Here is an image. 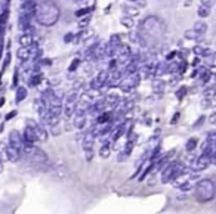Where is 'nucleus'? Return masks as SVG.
Listing matches in <instances>:
<instances>
[{"label":"nucleus","mask_w":216,"mask_h":214,"mask_svg":"<svg viewBox=\"0 0 216 214\" xmlns=\"http://www.w3.org/2000/svg\"><path fill=\"white\" fill-rule=\"evenodd\" d=\"M83 148H84V154H86V160L90 161L93 158V143H95V136L93 133H86L82 139Z\"/></svg>","instance_id":"1"},{"label":"nucleus","mask_w":216,"mask_h":214,"mask_svg":"<svg viewBox=\"0 0 216 214\" xmlns=\"http://www.w3.org/2000/svg\"><path fill=\"white\" fill-rule=\"evenodd\" d=\"M22 139H24V143H28V145H31V143H34L36 140H39L37 133H36V130H34L31 126L25 127V130H24V133H22Z\"/></svg>","instance_id":"2"},{"label":"nucleus","mask_w":216,"mask_h":214,"mask_svg":"<svg viewBox=\"0 0 216 214\" xmlns=\"http://www.w3.org/2000/svg\"><path fill=\"white\" fill-rule=\"evenodd\" d=\"M27 124H28V126H31V127L34 128V130H36L39 140H46V139H47V132H46V128L43 127L41 124H39V123H34V121H31V120H28V121H27Z\"/></svg>","instance_id":"3"},{"label":"nucleus","mask_w":216,"mask_h":214,"mask_svg":"<svg viewBox=\"0 0 216 214\" xmlns=\"http://www.w3.org/2000/svg\"><path fill=\"white\" fill-rule=\"evenodd\" d=\"M6 154H7V160H11V162H16L21 157V149L9 143V146L6 148Z\"/></svg>","instance_id":"4"},{"label":"nucleus","mask_w":216,"mask_h":214,"mask_svg":"<svg viewBox=\"0 0 216 214\" xmlns=\"http://www.w3.org/2000/svg\"><path fill=\"white\" fill-rule=\"evenodd\" d=\"M22 142H24V139L21 138V134L16 130H12L11 134H9V143L13 145V146H16V148L22 149Z\"/></svg>","instance_id":"5"},{"label":"nucleus","mask_w":216,"mask_h":214,"mask_svg":"<svg viewBox=\"0 0 216 214\" xmlns=\"http://www.w3.org/2000/svg\"><path fill=\"white\" fill-rule=\"evenodd\" d=\"M209 160H210V157H207V155H201L200 158H198L195 162H194V165H193V168L195 170V171H200V170H204L207 165H209Z\"/></svg>","instance_id":"6"},{"label":"nucleus","mask_w":216,"mask_h":214,"mask_svg":"<svg viewBox=\"0 0 216 214\" xmlns=\"http://www.w3.org/2000/svg\"><path fill=\"white\" fill-rule=\"evenodd\" d=\"M30 18L31 16L27 15V13H21L19 15V22H18V27L21 31H27L28 27H30Z\"/></svg>","instance_id":"7"},{"label":"nucleus","mask_w":216,"mask_h":214,"mask_svg":"<svg viewBox=\"0 0 216 214\" xmlns=\"http://www.w3.org/2000/svg\"><path fill=\"white\" fill-rule=\"evenodd\" d=\"M34 7H36L34 0H27V2H22V5H21L22 13H27V15H30V16H31V13L34 12Z\"/></svg>","instance_id":"8"},{"label":"nucleus","mask_w":216,"mask_h":214,"mask_svg":"<svg viewBox=\"0 0 216 214\" xmlns=\"http://www.w3.org/2000/svg\"><path fill=\"white\" fill-rule=\"evenodd\" d=\"M30 56H31V52H30L28 47H25V46L19 47V50H18V59H19V61L25 62V61H28V59H30Z\"/></svg>","instance_id":"9"},{"label":"nucleus","mask_w":216,"mask_h":214,"mask_svg":"<svg viewBox=\"0 0 216 214\" xmlns=\"http://www.w3.org/2000/svg\"><path fill=\"white\" fill-rule=\"evenodd\" d=\"M27 98V89L22 87V86H19L18 89H16V96H15V100L16 104H21V102Z\"/></svg>","instance_id":"10"},{"label":"nucleus","mask_w":216,"mask_h":214,"mask_svg":"<svg viewBox=\"0 0 216 214\" xmlns=\"http://www.w3.org/2000/svg\"><path fill=\"white\" fill-rule=\"evenodd\" d=\"M194 53L197 55V56H210L213 52H212V50L210 49H206V47H203V46H195L194 47Z\"/></svg>","instance_id":"11"},{"label":"nucleus","mask_w":216,"mask_h":214,"mask_svg":"<svg viewBox=\"0 0 216 214\" xmlns=\"http://www.w3.org/2000/svg\"><path fill=\"white\" fill-rule=\"evenodd\" d=\"M84 124H86V115H84V112H79V115H76V118H74V126L77 128H83Z\"/></svg>","instance_id":"12"},{"label":"nucleus","mask_w":216,"mask_h":214,"mask_svg":"<svg viewBox=\"0 0 216 214\" xmlns=\"http://www.w3.org/2000/svg\"><path fill=\"white\" fill-rule=\"evenodd\" d=\"M122 78V72L120 71H113V74H111L110 77H108V80H107V84H110V86H114V84H117L118 83V80Z\"/></svg>","instance_id":"13"},{"label":"nucleus","mask_w":216,"mask_h":214,"mask_svg":"<svg viewBox=\"0 0 216 214\" xmlns=\"http://www.w3.org/2000/svg\"><path fill=\"white\" fill-rule=\"evenodd\" d=\"M201 36H203V34H200L198 31H195L194 28L185 31V39H189V40H200Z\"/></svg>","instance_id":"14"},{"label":"nucleus","mask_w":216,"mask_h":214,"mask_svg":"<svg viewBox=\"0 0 216 214\" xmlns=\"http://www.w3.org/2000/svg\"><path fill=\"white\" fill-rule=\"evenodd\" d=\"M197 13H198V16H200V18H207V16L210 15V6L200 5V7H198Z\"/></svg>","instance_id":"15"},{"label":"nucleus","mask_w":216,"mask_h":214,"mask_svg":"<svg viewBox=\"0 0 216 214\" xmlns=\"http://www.w3.org/2000/svg\"><path fill=\"white\" fill-rule=\"evenodd\" d=\"M110 154H111V146H110L108 142H105V145H102V148H101V151H99V155H101L102 158H108Z\"/></svg>","instance_id":"16"},{"label":"nucleus","mask_w":216,"mask_h":214,"mask_svg":"<svg viewBox=\"0 0 216 214\" xmlns=\"http://www.w3.org/2000/svg\"><path fill=\"white\" fill-rule=\"evenodd\" d=\"M194 30H195V31H198L200 34H204V33L207 31V24H206V22H203V21H198V22H195V24H194Z\"/></svg>","instance_id":"17"},{"label":"nucleus","mask_w":216,"mask_h":214,"mask_svg":"<svg viewBox=\"0 0 216 214\" xmlns=\"http://www.w3.org/2000/svg\"><path fill=\"white\" fill-rule=\"evenodd\" d=\"M19 43H21V46H25V47H28V46L31 45V36H30V34H27V33H25L24 36H21V39H19Z\"/></svg>","instance_id":"18"},{"label":"nucleus","mask_w":216,"mask_h":214,"mask_svg":"<svg viewBox=\"0 0 216 214\" xmlns=\"http://www.w3.org/2000/svg\"><path fill=\"white\" fill-rule=\"evenodd\" d=\"M55 96V93H53V90H52V89H47V90H43V95H41V99L43 100H45L46 102V104H47V102L52 99V98H53Z\"/></svg>","instance_id":"19"},{"label":"nucleus","mask_w":216,"mask_h":214,"mask_svg":"<svg viewBox=\"0 0 216 214\" xmlns=\"http://www.w3.org/2000/svg\"><path fill=\"white\" fill-rule=\"evenodd\" d=\"M40 81H41V74H40V72H36V74H34V75L31 77L30 84H31V86H37Z\"/></svg>","instance_id":"20"},{"label":"nucleus","mask_w":216,"mask_h":214,"mask_svg":"<svg viewBox=\"0 0 216 214\" xmlns=\"http://www.w3.org/2000/svg\"><path fill=\"white\" fill-rule=\"evenodd\" d=\"M124 133V126L122 124V126H118V128H117V132L114 133V136H113V139L114 140H118L120 138H122V134Z\"/></svg>","instance_id":"21"},{"label":"nucleus","mask_w":216,"mask_h":214,"mask_svg":"<svg viewBox=\"0 0 216 214\" xmlns=\"http://www.w3.org/2000/svg\"><path fill=\"white\" fill-rule=\"evenodd\" d=\"M122 24L124 25V27H129V28L133 27V21H132L130 16H123V18H122Z\"/></svg>","instance_id":"22"},{"label":"nucleus","mask_w":216,"mask_h":214,"mask_svg":"<svg viewBox=\"0 0 216 214\" xmlns=\"http://www.w3.org/2000/svg\"><path fill=\"white\" fill-rule=\"evenodd\" d=\"M197 146V139H189L188 142H187V151H194V148Z\"/></svg>","instance_id":"23"},{"label":"nucleus","mask_w":216,"mask_h":214,"mask_svg":"<svg viewBox=\"0 0 216 214\" xmlns=\"http://www.w3.org/2000/svg\"><path fill=\"white\" fill-rule=\"evenodd\" d=\"M90 11H92L90 7H83V9H79V11H76V16H79V18H80V16H84V15H88V13H89Z\"/></svg>","instance_id":"24"},{"label":"nucleus","mask_w":216,"mask_h":214,"mask_svg":"<svg viewBox=\"0 0 216 214\" xmlns=\"http://www.w3.org/2000/svg\"><path fill=\"white\" fill-rule=\"evenodd\" d=\"M166 68H167L166 64H160V65H158V70H155V74L161 75V74H165V72H169V70H166Z\"/></svg>","instance_id":"25"},{"label":"nucleus","mask_w":216,"mask_h":214,"mask_svg":"<svg viewBox=\"0 0 216 214\" xmlns=\"http://www.w3.org/2000/svg\"><path fill=\"white\" fill-rule=\"evenodd\" d=\"M76 111V104H67V108H65V114L70 117L73 115V112Z\"/></svg>","instance_id":"26"},{"label":"nucleus","mask_w":216,"mask_h":214,"mask_svg":"<svg viewBox=\"0 0 216 214\" xmlns=\"http://www.w3.org/2000/svg\"><path fill=\"white\" fill-rule=\"evenodd\" d=\"M133 145H135V142H133V140H130V142H127V143H126V146H124V154H126V155H129V154L132 152Z\"/></svg>","instance_id":"27"},{"label":"nucleus","mask_w":216,"mask_h":214,"mask_svg":"<svg viewBox=\"0 0 216 214\" xmlns=\"http://www.w3.org/2000/svg\"><path fill=\"white\" fill-rule=\"evenodd\" d=\"M110 114H101V117H98V123L99 124H102V123H107V121H110Z\"/></svg>","instance_id":"28"},{"label":"nucleus","mask_w":216,"mask_h":214,"mask_svg":"<svg viewBox=\"0 0 216 214\" xmlns=\"http://www.w3.org/2000/svg\"><path fill=\"white\" fill-rule=\"evenodd\" d=\"M79 65H80V59H79V58H76L74 61L71 62V65H70V68H68V70H70V71H76Z\"/></svg>","instance_id":"29"},{"label":"nucleus","mask_w":216,"mask_h":214,"mask_svg":"<svg viewBox=\"0 0 216 214\" xmlns=\"http://www.w3.org/2000/svg\"><path fill=\"white\" fill-rule=\"evenodd\" d=\"M76 100H77V93H71L67 98V104H76Z\"/></svg>","instance_id":"30"},{"label":"nucleus","mask_w":216,"mask_h":214,"mask_svg":"<svg viewBox=\"0 0 216 214\" xmlns=\"http://www.w3.org/2000/svg\"><path fill=\"white\" fill-rule=\"evenodd\" d=\"M90 86H92L93 89H99L101 86H104V84H102V83H101V81L98 80V77H96V78H95V80L92 81V84H90Z\"/></svg>","instance_id":"31"},{"label":"nucleus","mask_w":216,"mask_h":214,"mask_svg":"<svg viewBox=\"0 0 216 214\" xmlns=\"http://www.w3.org/2000/svg\"><path fill=\"white\" fill-rule=\"evenodd\" d=\"M89 21H90L89 18H84V19H82V21L79 22V27H80V28H84V27H88V25H89Z\"/></svg>","instance_id":"32"},{"label":"nucleus","mask_w":216,"mask_h":214,"mask_svg":"<svg viewBox=\"0 0 216 214\" xmlns=\"http://www.w3.org/2000/svg\"><path fill=\"white\" fill-rule=\"evenodd\" d=\"M7 15H9V12H7V11H5V12L2 13V16H0V22H2V24H5V22H6Z\"/></svg>","instance_id":"33"},{"label":"nucleus","mask_w":216,"mask_h":214,"mask_svg":"<svg viewBox=\"0 0 216 214\" xmlns=\"http://www.w3.org/2000/svg\"><path fill=\"white\" fill-rule=\"evenodd\" d=\"M181 189H182V191H189V189H191V185H189V182L181 185Z\"/></svg>","instance_id":"34"},{"label":"nucleus","mask_w":216,"mask_h":214,"mask_svg":"<svg viewBox=\"0 0 216 214\" xmlns=\"http://www.w3.org/2000/svg\"><path fill=\"white\" fill-rule=\"evenodd\" d=\"M15 115H16V111H11V112L6 115V120H12V118H13Z\"/></svg>","instance_id":"35"},{"label":"nucleus","mask_w":216,"mask_h":214,"mask_svg":"<svg viewBox=\"0 0 216 214\" xmlns=\"http://www.w3.org/2000/svg\"><path fill=\"white\" fill-rule=\"evenodd\" d=\"M201 5H206V6H212V5H213V0H201Z\"/></svg>","instance_id":"36"},{"label":"nucleus","mask_w":216,"mask_h":214,"mask_svg":"<svg viewBox=\"0 0 216 214\" xmlns=\"http://www.w3.org/2000/svg\"><path fill=\"white\" fill-rule=\"evenodd\" d=\"M71 40H73V34H67V36L64 37V41H65V43L71 41Z\"/></svg>","instance_id":"37"},{"label":"nucleus","mask_w":216,"mask_h":214,"mask_svg":"<svg viewBox=\"0 0 216 214\" xmlns=\"http://www.w3.org/2000/svg\"><path fill=\"white\" fill-rule=\"evenodd\" d=\"M18 84V70L15 71V75H13V86Z\"/></svg>","instance_id":"38"},{"label":"nucleus","mask_w":216,"mask_h":214,"mask_svg":"<svg viewBox=\"0 0 216 214\" xmlns=\"http://www.w3.org/2000/svg\"><path fill=\"white\" fill-rule=\"evenodd\" d=\"M185 90H187L185 87H182V89H181V90H179V93H178V98H179V99H181V98H182V96L185 95Z\"/></svg>","instance_id":"39"},{"label":"nucleus","mask_w":216,"mask_h":214,"mask_svg":"<svg viewBox=\"0 0 216 214\" xmlns=\"http://www.w3.org/2000/svg\"><path fill=\"white\" fill-rule=\"evenodd\" d=\"M116 65H117V61H111V64H110L111 71H114V70H116Z\"/></svg>","instance_id":"40"},{"label":"nucleus","mask_w":216,"mask_h":214,"mask_svg":"<svg viewBox=\"0 0 216 214\" xmlns=\"http://www.w3.org/2000/svg\"><path fill=\"white\" fill-rule=\"evenodd\" d=\"M209 100H203V108H209Z\"/></svg>","instance_id":"41"},{"label":"nucleus","mask_w":216,"mask_h":214,"mask_svg":"<svg viewBox=\"0 0 216 214\" xmlns=\"http://www.w3.org/2000/svg\"><path fill=\"white\" fill-rule=\"evenodd\" d=\"M178 118H179V114H175V117H173V120H172V123H175V121H178Z\"/></svg>","instance_id":"42"},{"label":"nucleus","mask_w":216,"mask_h":214,"mask_svg":"<svg viewBox=\"0 0 216 214\" xmlns=\"http://www.w3.org/2000/svg\"><path fill=\"white\" fill-rule=\"evenodd\" d=\"M5 105V98H0V108Z\"/></svg>","instance_id":"43"},{"label":"nucleus","mask_w":216,"mask_h":214,"mask_svg":"<svg viewBox=\"0 0 216 214\" xmlns=\"http://www.w3.org/2000/svg\"><path fill=\"white\" fill-rule=\"evenodd\" d=\"M3 31H5V27H3V24H2V22H0V34H2Z\"/></svg>","instance_id":"44"},{"label":"nucleus","mask_w":216,"mask_h":214,"mask_svg":"<svg viewBox=\"0 0 216 214\" xmlns=\"http://www.w3.org/2000/svg\"><path fill=\"white\" fill-rule=\"evenodd\" d=\"M210 121H212V123H216V114H213V117L210 118Z\"/></svg>","instance_id":"45"},{"label":"nucleus","mask_w":216,"mask_h":214,"mask_svg":"<svg viewBox=\"0 0 216 214\" xmlns=\"http://www.w3.org/2000/svg\"><path fill=\"white\" fill-rule=\"evenodd\" d=\"M129 2H136V0H129Z\"/></svg>","instance_id":"46"},{"label":"nucleus","mask_w":216,"mask_h":214,"mask_svg":"<svg viewBox=\"0 0 216 214\" xmlns=\"http://www.w3.org/2000/svg\"><path fill=\"white\" fill-rule=\"evenodd\" d=\"M22 2H27V0H22Z\"/></svg>","instance_id":"47"}]
</instances>
